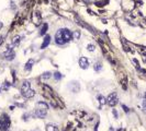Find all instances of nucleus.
I'll list each match as a JSON object with an SVG mask.
<instances>
[{"mask_svg": "<svg viewBox=\"0 0 146 131\" xmlns=\"http://www.w3.org/2000/svg\"><path fill=\"white\" fill-rule=\"evenodd\" d=\"M55 43L59 46L62 45H65L67 43H69L73 38V32L70 30L64 27V29H59L55 34Z\"/></svg>", "mask_w": 146, "mask_h": 131, "instance_id": "nucleus-1", "label": "nucleus"}, {"mask_svg": "<svg viewBox=\"0 0 146 131\" xmlns=\"http://www.w3.org/2000/svg\"><path fill=\"white\" fill-rule=\"evenodd\" d=\"M30 85H31V83L29 81H24L22 86H21V95L23 97H25V98H31V97H33L35 95L34 90H32L30 87Z\"/></svg>", "mask_w": 146, "mask_h": 131, "instance_id": "nucleus-2", "label": "nucleus"}, {"mask_svg": "<svg viewBox=\"0 0 146 131\" xmlns=\"http://www.w3.org/2000/svg\"><path fill=\"white\" fill-rule=\"evenodd\" d=\"M11 125L10 117L7 114H2L0 117V131H8Z\"/></svg>", "mask_w": 146, "mask_h": 131, "instance_id": "nucleus-3", "label": "nucleus"}, {"mask_svg": "<svg viewBox=\"0 0 146 131\" xmlns=\"http://www.w3.org/2000/svg\"><path fill=\"white\" fill-rule=\"evenodd\" d=\"M107 103H108L109 106L114 107L117 103H119V98H117V93H111V94H110V95L107 97Z\"/></svg>", "mask_w": 146, "mask_h": 131, "instance_id": "nucleus-4", "label": "nucleus"}, {"mask_svg": "<svg viewBox=\"0 0 146 131\" xmlns=\"http://www.w3.org/2000/svg\"><path fill=\"white\" fill-rule=\"evenodd\" d=\"M46 114H47V109H43V108L36 107V109L34 110V117H36V118H38V119L45 118Z\"/></svg>", "mask_w": 146, "mask_h": 131, "instance_id": "nucleus-5", "label": "nucleus"}, {"mask_svg": "<svg viewBox=\"0 0 146 131\" xmlns=\"http://www.w3.org/2000/svg\"><path fill=\"white\" fill-rule=\"evenodd\" d=\"M3 57H4V59H7V60L11 61L16 57V52H14L13 49H7V50L4 51V54H3Z\"/></svg>", "mask_w": 146, "mask_h": 131, "instance_id": "nucleus-6", "label": "nucleus"}, {"mask_svg": "<svg viewBox=\"0 0 146 131\" xmlns=\"http://www.w3.org/2000/svg\"><path fill=\"white\" fill-rule=\"evenodd\" d=\"M78 64H79V67L81 68V69H88V67H89V60L87 59L86 57H80L79 58V60H78Z\"/></svg>", "mask_w": 146, "mask_h": 131, "instance_id": "nucleus-7", "label": "nucleus"}, {"mask_svg": "<svg viewBox=\"0 0 146 131\" xmlns=\"http://www.w3.org/2000/svg\"><path fill=\"white\" fill-rule=\"evenodd\" d=\"M50 43H51V36L45 35L44 39H43V43H42V45H41V49H45V48L50 45Z\"/></svg>", "mask_w": 146, "mask_h": 131, "instance_id": "nucleus-8", "label": "nucleus"}, {"mask_svg": "<svg viewBox=\"0 0 146 131\" xmlns=\"http://www.w3.org/2000/svg\"><path fill=\"white\" fill-rule=\"evenodd\" d=\"M46 131H59V129L55 124H48L46 125Z\"/></svg>", "mask_w": 146, "mask_h": 131, "instance_id": "nucleus-9", "label": "nucleus"}, {"mask_svg": "<svg viewBox=\"0 0 146 131\" xmlns=\"http://www.w3.org/2000/svg\"><path fill=\"white\" fill-rule=\"evenodd\" d=\"M20 42H21V36H20V35H17V36H14V37L12 38L11 45H12L13 47H16V46H18V45L20 44Z\"/></svg>", "mask_w": 146, "mask_h": 131, "instance_id": "nucleus-10", "label": "nucleus"}, {"mask_svg": "<svg viewBox=\"0 0 146 131\" xmlns=\"http://www.w3.org/2000/svg\"><path fill=\"white\" fill-rule=\"evenodd\" d=\"M33 64H34V60H33V59H29L28 62L25 64V66H24V69H25L26 71H30L32 69V67H33Z\"/></svg>", "mask_w": 146, "mask_h": 131, "instance_id": "nucleus-11", "label": "nucleus"}, {"mask_svg": "<svg viewBox=\"0 0 146 131\" xmlns=\"http://www.w3.org/2000/svg\"><path fill=\"white\" fill-rule=\"evenodd\" d=\"M36 107H38V108H43V109H48V105L45 102H38V104H36Z\"/></svg>", "mask_w": 146, "mask_h": 131, "instance_id": "nucleus-12", "label": "nucleus"}, {"mask_svg": "<svg viewBox=\"0 0 146 131\" xmlns=\"http://www.w3.org/2000/svg\"><path fill=\"white\" fill-rule=\"evenodd\" d=\"M47 29H48V24H47V23H44V24H43V26H42L40 34H41V35H45V34H46V32H47Z\"/></svg>", "mask_w": 146, "mask_h": 131, "instance_id": "nucleus-13", "label": "nucleus"}, {"mask_svg": "<svg viewBox=\"0 0 146 131\" xmlns=\"http://www.w3.org/2000/svg\"><path fill=\"white\" fill-rule=\"evenodd\" d=\"M93 69H95V71H100L102 69V64H101V62H96L95 64V66H93Z\"/></svg>", "mask_w": 146, "mask_h": 131, "instance_id": "nucleus-14", "label": "nucleus"}, {"mask_svg": "<svg viewBox=\"0 0 146 131\" xmlns=\"http://www.w3.org/2000/svg\"><path fill=\"white\" fill-rule=\"evenodd\" d=\"M1 89L3 90V91H8V90L10 89V83L8 82V81H4L3 82V84H2V87Z\"/></svg>", "mask_w": 146, "mask_h": 131, "instance_id": "nucleus-15", "label": "nucleus"}, {"mask_svg": "<svg viewBox=\"0 0 146 131\" xmlns=\"http://www.w3.org/2000/svg\"><path fill=\"white\" fill-rule=\"evenodd\" d=\"M86 48H87V50L90 51V52H93V51L96 50V46L95 45H92V44H88Z\"/></svg>", "mask_w": 146, "mask_h": 131, "instance_id": "nucleus-16", "label": "nucleus"}, {"mask_svg": "<svg viewBox=\"0 0 146 131\" xmlns=\"http://www.w3.org/2000/svg\"><path fill=\"white\" fill-rule=\"evenodd\" d=\"M80 37V32L79 31H75V32L73 33V38L74 39H78Z\"/></svg>", "mask_w": 146, "mask_h": 131, "instance_id": "nucleus-17", "label": "nucleus"}, {"mask_svg": "<svg viewBox=\"0 0 146 131\" xmlns=\"http://www.w3.org/2000/svg\"><path fill=\"white\" fill-rule=\"evenodd\" d=\"M51 77H52L51 72H44V73L42 74V78H43V79H50Z\"/></svg>", "mask_w": 146, "mask_h": 131, "instance_id": "nucleus-18", "label": "nucleus"}, {"mask_svg": "<svg viewBox=\"0 0 146 131\" xmlns=\"http://www.w3.org/2000/svg\"><path fill=\"white\" fill-rule=\"evenodd\" d=\"M53 77H54L56 80H60L63 75H62V73H60V72H55V73L53 74Z\"/></svg>", "mask_w": 146, "mask_h": 131, "instance_id": "nucleus-19", "label": "nucleus"}, {"mask_svg": "<svg viewBox=\"0 0 146 131\" xmlns=\"http://www.w3.org/2000/svg\"><path fill=\"white\" fill-rule=\"evenodd\" d=\"M98 97H99V99H100V103H101V105H102V104H105V103H107V98H104L103 96L99 95Z\"/></svg>", "mask_w": 146, "mask_h": 131, "instance_id": "nucleus-20", "label": "nucleus"}, {"mask_svg": "<svg viewBox=\"0 0 146 131\" xmlns=\"http://www.w3.org/2000/svg\"><path fill=\"white\" fill-rule=\"evenodd\" d=\"M142 108H143V112L146 114V99L145 98H144L143 103H142Z\"/></svg>", "mask_w": 146, "mask_h": 131, "instance_id": "nucleus-21", "label": "nucleus"}, {"mask_svg": "<svg viewBox=\"0 0 146 131\" xmlns=\"http://www.w3.org/2000/svg\"><path fill=\"white\" fill-rule=\"evenodd\" d=\"M122 107H123V109H124V112H129V108H127L126 106H125V105H122Z\"/></svg>", "mask_w": 146, "mask_h": 131, "instance_id": "nucleus-22", "label": "nucleus"}, {"mask_svg": "<svg viewBox=\"0 0 146 131\" xmlns=\"http://www.w3.org/2000/svg\"><path fill=\"white\" fill-rule=\"evenodd\" d=\"M113 114H114L115 118H117V110H115V109H113Z\"/></svg>", "mask_w": 146, "mask_h": 131, "instance_id": "nucleus-23", "label": "nucleus"}, {"mask_svg": "<svg viewBox=\"0 0 146 131\" xmlns=\"http://www.w3.org/2000/svg\"><path fill=\"white\" fill-rule=\"evenodd\" d=\"M2 42H3V37H2V35H0V45L2 44Z\"/></svg>", "mask_w": 146, "mask_h": 131, "instance_id": "nucleus-24", "label": "nucleus"}, {"mask_svg": "<svg viewBox=\"0 0 146 131\" xmlns=\"http://www.w3.org/2000/svg\"><path fill=\"white\" fill-rule=\"evenodd\" d=\"M0 27H2V23L0 22Z\"/></svg>", "mask_w": 146, "mask_h": 131, "instance_id": "nucleus-25", "label": "nucleus"}, {"mask_svg": "<svg viewBox=\"0 0 146 131\" xmlns=\"http://www.w3.org/2000/svg\"><path fill=\"white\" fill-rule=\"evenodd\" d=\"M144 98L146 99V92H145V95H144Z\"/></svg>", "mask_w": 146, "mask_h": 131, "instance_id": "nucleus-26", "label": "nucleus"}, {"mask_svg": "<svg viewBox=\"0 0 146 131\" xmlns=\"http://www.w3.org/2000/svg\"><path fill=\"white\" fill-rule=\"evenodd\" d=\"M1 90H2V89H1V86H0V92H1Z\"/></svg>", "mask_w": 146, "mask_h": 131, "instance_id": "nucleus-27", "label": "nucleus"}]
</instances>
